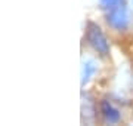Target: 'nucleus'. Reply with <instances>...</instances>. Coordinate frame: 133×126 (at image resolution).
<instances>
[{
	"label": "nucleus",
	"mask_w": 133,
	"mask_h": 126,
	"mask_svg": "<svg viewBox=\"0 0 133 126\" xmlns=\"http://www.w3.org/2000/svg\"><path fill=\"white\" fill-rule=\"evenodd\" d=\"M86 40L93 51H95L99 56H108L109 55V42L107 36L104 34L102 28L98 24L89 21L86 24Z\"/></svg>",
	"instance_id": "obj_1"
},
{
	"label": "nucleus",
	"mask_w": 133,
	"mask_h": 126,
	"mask_svg": "<svg viewBox=\"0 0 133 126\" xmlns=\"http://www.w3.org/2000/svg\"><path fill=\"white\" fill-rule=\"evenodd\" d=\"M107 22H108L111 28L117 30V31H124V30L129 28V25H130V12L127 9L126 2L107 12Z\"/></svg>",
	"instance_id": "obj_2"
},
{
	"label": "nucleus",
	"mask_w": 133,
	"mask_h": 126,
	"mask_svg": "<svg viewBox=\"0 0 133 126\" xmlns=\"http://www.w3.org/2000/svg\"><path fill=\"white\" fill-rule=\"evenodd\" d=\"M101 114L104 116L105 122H108V123H118L120 119H121L120 111L109 101L101 102Z\"/></svg>",
	"instance_id": "obj_3"
},
{
	"label": "nucleus",
	"mask_w": 133,
	"mask_h": 126,
	"mask_svg": "<svg viewBox=\"0 0 133 126\" xmlns=\"http://www.w3.org/2000/svg\"><path fill=\"white\" fill-rule=\"evenodd\" d=\"M98 71V65L93 59H86L83 62V67H81V86H84L86 83L89 82L95 73Z\"/></svg>",
	"instance_id": "obj_4"
},
{
	"label": "nucleus",
	"mask_w": 133,
	"mask_h": 126,
	"mask_svg": "<svg viewBox=\"0 0 133 126\" xmlns=\"http://www.w3.org/2000/svg\"><path fill=\"white\" fill-rule=\"evenodd\" d=\"M126 0H99V6L101 9L105 10V12H108V10L114 9L115 6L121 5V3H124Z\"/></svg>",
	"instance_id": "obj_5"
}]
</instances>
